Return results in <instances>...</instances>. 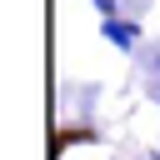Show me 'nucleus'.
I'll return each instance as SVG.
<instances>
[{"instance_id":"obj_1","label":"nucleus","mask_w":160,"mask_h":160,"mask_svg":"<svg viewBox=\"0 0 160 160\" xmlns=\"http://www.w3.org/2000/svg\"><path fill=\"white\" fill-rule=\"evenodd\" d=\"M100 35H105V40L115 45V50H135V40H140V25H135V20H120V15H115V20H100Z\"/></svg>"},{"instance_id":"obj_2","label":"nucleus","mask_w":160,"mask_h":160,"mask_svg":"<svg viewBox=\"0 0 160 160\" xmlns=\"http://www.w3.org/2000/svg\"><path fill=\"white\" fill-rule=\"evenodd\" d=\"M90 5L100 10V20H115V15H120V0H90Z\"/></svg>"},{"instance_id":"obj_3","label":"nucleus","mask_w":160,"mask_h":160,"mask_svg":"<svg viewBox=\"0 0 160 160\" xmlns=\"http://www.w3.org/2000/svg\"><path fill=\"white\" fill-rule=\"evenodd\" d=\"M155 75H160V55H155Z\"/></svg>"}]
</instances>
